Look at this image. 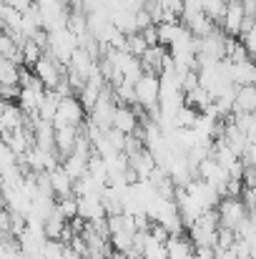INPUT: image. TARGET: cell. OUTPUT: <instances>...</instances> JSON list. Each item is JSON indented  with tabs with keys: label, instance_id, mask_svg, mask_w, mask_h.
Here are the masks:
<instances>
[{
	"label": "cell",
	"instance_id": "obj_4",
	"mask_svg": "<svg viewBox=\"0 0 256 259\" xmlns=\"http://www.w3.org/2000/svg\"><path fill=\"white\" fill-rule=\"evenodd\" d=\"M113 126L123 134H136L141 126H143V118L141 113L133 108V106H126V103H118L116 108V116H113Z\"/></svg>",
	"mask_w": 256,
	"mask_h": 259
},
{
	"label": "cell",
	"instance_id": "obj_16",
	"mask_svg": "<svg viewBox=\"0 0 256 259\" xmlns=\"http://www.w3.org/2000/svg\"><path fill=\"white\" fill-rule=\"evenodd\" d=\"M66 227H68V219L61 214V209L56 206V211L45 219V237L48 239H61L63 237V232H66Z\"/></svg>",
	"mask_w": 256,
	"mask_h": 259
},
{
	"label": "cell",
	"instance_id": "obj_12",
	"mask_svg": "<svg viewBox=\"0 0 256 259\" xmlns=\"http://www.w3.org/2000/svg\"><path fill=\"white\" fill-rule=\"evenodd\" d=\"M234 113H256V83L254 86H236Z\"/></svg>",
	"mask_w": 256,
	"mask_h": 259
},
{
	"label": "cell",
	"instance_id": "obj_9",
	"mask_svg": "<svg viewBox=\"0 0 256 259\" xmlns=\"http://www.w3.org/2000/svg\"><path fill=\"white\" fill-rule=\"evenodd\" d=\"M78 201H81V214L78 217H83L85 222H95V219L108 217L103 196H78Z\"/></svg>",
	"mask_w": 256,
	"mask_h": 259
},
{
	"label": "cell",
	"instance_id": "obj_14",
	"mask_svg": "<svg viewBox=\"0 0 256 259\" xmlns=\"http://www.w3.org/2000/svg\"><path fill=\"white\" fill-rule=\"evenodd\" d=\"M23 66L8 58H0V86H20Z\"/></svg>",
	"mask_w": 256,
	"mask_h": 259
},
{
	"label": "cell",
	"instance_id": "obj_22",
	"mask_svg": "<svg viewBox=\"0 0 256 259\" xmlns=\"http://www.w3.org/2000/svg\"><path fill=\"white\" fill-rule=\"evenodd\" d=\"M241 40H244V46L249 48V53L256 56V25L249 30V33H244V35H241Z\"/></svg>",
	"mask_w": 256,
	"mask_h": 259
},
{
	"label": "cell",
	"instance_id": "obj_1",
	"mask_svg": "<svg viewBox=\"0 0 256 259\" xmlns=\"http://www.w3.org/2000/svg\"><path fill=\"white\" fill-rule=\"evenodd\" d=\"M216 209L221 214V227H229V229H239L246 222V217L251 214L244 196H224Z\"/></svg>",
	"mask_w": 256,
	"mask_h": 259
},
{
	"label": "cell",
	"instance_id": "obj_6",
	"mask_svg": "<svg viewBox=\"0 0 256 259\" xmlns=\"http://www.w3.org/2000/svg\"><path fill=\"white\" fill-rule=\"evenodd\" d=\"M169 46H151L143 56H141V61H143V71L146 73H164V68H166V61H169V51H166Z\"/></svg>",
	"mask_w": 256,
	"mask_h": 259
},
{
	"label": "cell",
	"instance_id": "obj_11",
	"mask_svg": "<svg viewBox=\"0 0 256 259\" xmlns=\"http://www.w3.org/2000/svg\"><path fill=\"white\" fill-rule=\"evenodd\" d=\"M128 159H131V169H136L141 179H151V174L159 169V161H156V156L148 149H143V151H138V154H133Z\"/></svg>",
	"mask_w": 256,
	"mask_h": 259
},
{
	"label": "cell",
	"instance_id": "obj_10",
	"mask_svg": "<svg viewBox=\"0 0 256 259\" xmlns=\"http://www.w3.org/2000/svg\"><path fill=\"white\" fill-rule=\"evenodd\" d=\"M50 181H53V189H56V196H71L76 194V179L66 171V166H56L50 171Z\"/></svg>",
	"mask_w": 256,
	"mask_h": 259
},
{
	"label": "cell",
	"instance_id": "obj_17",
	"mask_svg": "<svg viewBox=\"0 0 256 259\" xmlns=\"http://www.w3.org/2000/svg\"><path fill=\"white\" fill-rule=\"evenodd\" d=\"M45 56V48L43 46H38L33 38H28L25 43H23V58H25V63L23 66H28V68H33L40 58Z\"/></svg>",
	"mask_w": 256,
	"mask_h": 259
},
{
	"label": "cell",
	"instance_id": "obj_15",
	"mask_svg": "<svg viewBox=\"0 0 256 259\" xmlns=\"http://www.w3.org/2000/svg\"><path fill=\"white\" fill-rule=\"evenodd\" d=\"M95 154V151H93ZM88 164H90V156H83V154H68L66 159H63V166H66V171L71 174L76 181L83 176V174H88Z\"/></svg>",
	"mask_w": 256,
	"mask_h": 259
},
{
	"label": "cell",
	"instance_id": "obj_5",
	"mask_svg": "<svg viewBox=\"0 0 256 259\" xmlns=\"http://www.w3.org/2000/svg\"><path fill=\"white\" fill-rule=\"evenodd\" d=\"M169 247V259H196V244L191 237H186V232L181 234H171V239L166 242Z\"/></svg>",
	"mask_w": 256,
	"mask_h": 259
},
{
	"label": "cell",
	"instance_id": "obj_2",
	"mask_svg": "<svg viewBox=\"0 0 256 259\" xmlns=\"http://www.w3.org/2000/svg\"><path fill=\"white\" fill-rule=\"evenodd\" d=\"M85 113L88 108L83 106V101L78 96H66L61 98V106H58V113L53 118V126L61 128V126H81L85 121Z\"/></svg>",
	"mask_w": 256,
	"mask_h": 259
},
{
	"label": "cell",
	"instance_id": "obj_8",
	"mask_svg": "<svg viewBox=\"0 0 256 259\" xmlns=\"http://www.w3.org/2000/svg\"><path fill=\"white\" fill-rule=\"evenodd\" d=\"M78 136H81L78 126H61V128H56V149H58L61 159H66L68 154L76 151Z\"/></svg>",
	"mask_w": 256,
	"mask_h": 259
},
{
	"label": "cell",
	"instance_id": "obj_20",
	"mask_svg": "<svg viewBox=\"0 0 256 259\" xmlns=\"http://www.w3.org/2000/svg\"><path fill=\"white\" fill-rule=\"evenodd\" d=\"M148 48H151V46H148V40H146V35H143L141 30L128 35V43H126V51H128V53H133V56H138V58H141Z\"/></svg>",
	"mask_w": 256,
	"mask_h": 259
},
{
	"label": "cell",
	"instance_id": "obj_21",
	"mask_svg": "<svg viewBox=\"0 0 256 259\" xmlns=\"http://www.w3.org/2000/svg\"><path fill=\"white\" fill-rule=\"evenodd\" d=\"M20 91H23V86H0L3 101H18L20 98Z\"/></svg>",
	"mask_w": 256,
	"mask_h": 259
},
{
	"label": "cell",
	"instance_id": "obj_13",
	"mask_svg": "<svg viewBox=\"0 0 256 259\" xmlns=\"http://www.w3.org/2000/svg\"><path fill=\"white\" fill-rule=\"evenodd\" d=\"M231 78L236 86H254L256 83V63L249 61H241V63H231Z\"/></svg>",
	"mask_w": 256,
	"mask_h": 259
},
{
	"label": "cell",
	"instance_id": "obj_19",
	"mask_svg": "<svg viewBox=\"0 0 256 259\" xmlns=\"http://www.w3.org/2000/svg\"><path fill=\"white\" fill-rule=\"evenodd\" d=\"M58 209H61V214L71 222V219H76V217L81 214V201H78L76 194H71V196H58Z\"/></svg>",
	"mask_w": 256,
	"mask_h": 259
},
{
	"label": "cell",
	"instance_id": "obj_3",
	"mask_svg": "<svg viewBox=\"0 0 256 259\" xmlns=\"http://www.w3.org/2000/svg\"><path fill=\"white\" fill-rule=\"evenodd\" d=\"M136 98L138 106L143 108H153L161 103V76L159 73H143L136 81Z\"/></svg>",
	"mask_w": 256,
	"mask_h": 259
},
{
	"label": "cell",
	"instance_id": "obj_24",
	"mask_svg": "<svg viewBox=\"0 0 256 259\" xmlns=\"http://www.w3.org/2000/svg\"><path fill=\"white\" fill-rule=\"evenodd\" d=\"M251 61H254V63H256V56H251Z\"/></svg>",
	"mask_w": 256,
	"mask_h": 259
},
{
	"label": "cell",
	"instance_id": "obj_23",
	"mask_svg": "<svg viewBox=\"0 0 256 259\" xmlns=\"http://www.w3.org/2000/svg\"><path fill=\"white\" fill-rule=\"evenodd\" d=\"M216 252V259H239L236 249H214Z\"/></svg>",
	"mask_w": 256,
	"mask_h": 259
},
{
	"label": "cell",
	"instance_id": "obj_18",
	"mask_svg": "<svg viewBox=\"0 0 256 259\" xmlns=\"http://www.w3.org/2000/svg\"><path fill=\"white\" fill-rule=\"evenodd\" d=\"M133 239H136V232H116V234H111V247L116 249V252H123V254H128V252H133Z\"/></svg>",
	"mask_w": 256,
	"mask_h": 259
},
{
	"label": "cell",
	"instance_id": "obj_7",
	"mask_svg": "<svg viewBox=\"0 0 256 259\" xmlns=\"http://www.w3.org/2000/svg\"><path fill=\"white\" fill-rule=\"evenodd\" d=\"M244 18H246V8H244V3H229L226 15H224V20H221V28H224L229 35L241 38V25H244Z\"/></svg>",
	"mask_w": 256,
	"mask_h": 259
}]
</instances>
